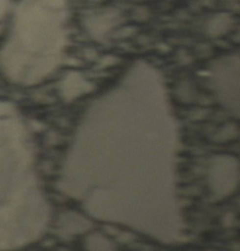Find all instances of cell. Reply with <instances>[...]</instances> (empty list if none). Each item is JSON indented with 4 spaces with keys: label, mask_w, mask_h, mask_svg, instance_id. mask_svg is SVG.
<instances>
[{
    "label": "cell",
    "mask_w": 240,
    "mask_h": 251,
    "mask_svg": "<svg viewBox=\"0 0 240 251\" xmlns=\"http://www.w3.org/2000/svg\"><path fill=\"white\" fill-rule=\"evenodd\" d=\"M89 250L92 251H112V244L107 242L103 237L96 236L89 241Z\"/></svg>",
    "instance_id": "cell-4"
},
{
    "label": "cell",
    "mask_w": 240,
    "mask_h": 251,
    "mask_svg": "<svg viewBox=\"0 0 240 251\" xmlns=\"http://www.w3.org/2000/svg\"><path fill=\"white\" fill-rule=\"evenodd\" d=\"M6 7H7V0H0V16L4 13Z\"/></svg>",
    "instance_id": "cell-5"
},
{
    "label": "cell",
    "mask_w": 240,
    "mask_h": 251,
    "mask_svg": "<svg viewBox=\"0 0 240 251\" xmlns=\"http://www.w3.org/2000/svg\"><path fill=\"white\" fill-rule=\"evenodd\" d=\"M24 126L16 110L10 104L0 102V224L5 207V172L10 168L11 151L23 141Z\"/></svg>",
    "instance_id": "cell-2"
},
{
    "label": "cell",
    "mask_w": 240,
    "mask_h": 251,
    "mask_svg": "<svg viewBox=\"0 0 240 251\" xmlns=\"http://www.w3.org/2000/svg\"><path fill=\"white\" fill-rule=\"evenodd\" d=\"M211 85L220 102L238 114L239 110V58L227 55L211 68Z\"/></svg>",
    "instance_id": "cell-3"
},
{
    "label": "cell",
    "mask_w": 240,
    "mask_h": 251,
    "mask_svg": "<svg viewBox=\"0 0 240 251\" xmlns=\"http://www.w3.org/2000/svg\"><path fill=\"white\" fill-rule=\"evenodd\" d=\"M70 0H19L0 62L13 81L31 85L58 67L68 38Z\"/></svg>",
    "instance_id": "cell-1"
}]
</instances>
